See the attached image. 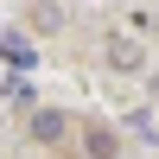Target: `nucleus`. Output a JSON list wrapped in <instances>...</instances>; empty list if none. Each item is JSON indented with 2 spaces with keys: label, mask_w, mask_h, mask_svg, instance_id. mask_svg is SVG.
<instances>
[{
  "label": "nucleus",
  "mask_w": 159,
  "mask_h": 159,
  "mask_svg": "<svg viewBox=\"0 0 159 159\" xmlns=\"http://www.w3.org/2000/svg\"><path fill=\"white\" fill-rule=\"evenodd\" d=\"M89 159H115V134L108 127H89Z\"/></svg>",
  "instance_id": "nucleus-3"
},
{
  "label": "nucleus",
  "mask_w": 159,
  "mask_h": 159,
  "mask_svg": "<svg viewBox=\"0 0 159 159\" xmlns=\"http://www.w3.org/2000/svg\"><path fill=\"white\" fill-rule=\"evenodd\" d=\"M7 102H32V83L25 76H7Z\"/></svg>",
  "instance_id": "nucleus-5"
},
{
  "label": "nucleus",
  "mask_w": 159,
  "mask_h": 159,
  "mask_svg": "<svg viewBox=\"0 0 159 159\" xmlns=\"http://www.w3.org/2000/svg\"><path fill=\"white\" fill-rule=\"evenodd\" d=\"M64 134H70V121H64L57 108H38V115H32V140H45V147H57Z\"/></svg>",
  "instance_id": "nucleus-1"
},
{
  "label": "nucleus",
  "mask_w": 159,
  "mask_h": 159,
  "mask_svg": "<svg viewBox=\"0 0 159 159\" xmlns=\"http://www.w3.org/2000/svg\"><path fill=\"white\" fill-rule=\"evenodd\" d=\"M127 127H134V134L147 140V147H159V121H153L147 108H134V115H127Z\"/></svg>",
  "instance_id": "nucleus-2"
},
{
  "label": "nucleus",
  "mask_w": 159,
  "mask_h": 159,
  "mask_svg": "<svg viewBox=\"0 0 159 159\" xmlns=\"http://www.w3.org/2000/svg\"><path fill=\"white\" fill-rule=\"evenodd\" d=\"M0 51H7V64H25V70H32V45H19V38H7Z\"/></svg>",
  "instance_id": "nucleus-4"
}]
</instances>
